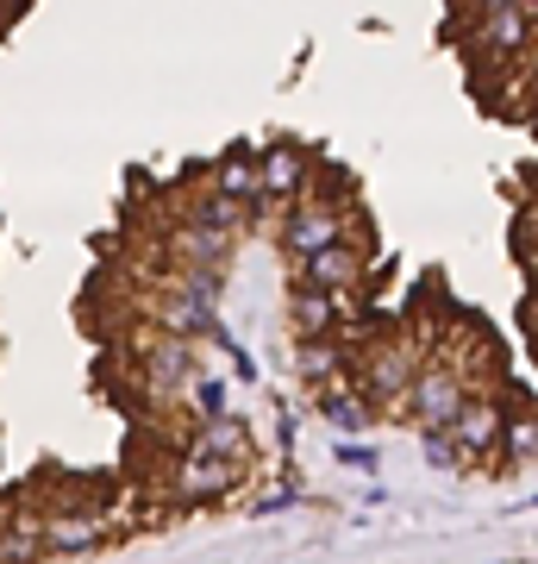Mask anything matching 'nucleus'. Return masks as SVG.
Segmentation results:
<instances>
[{"label": "nucleus", "instance_id": "f257e3e1", "mask_svg": "<svg viewBox=\"0 0 538 564\" xmlns=\"http://www.w3.org/2000/svg\"><path fill=\"white\" fill-rule=\"evenodd\" d=\"M419 370H426V345H419L414 333H388V326H382L363 351H351L344 383L370 402V414H376V408H395V414H400V408H407V395H414Z\"/></svg>", "mask_w": 538, "mask_h": 564}, {"label": "nucleus", "instance_id": "f03ea898", "mask_svg": "<svg viewBox=\"0 0 538 564\" xmlns=\"http://www.w3.org/2000/svg\"><path fill=\"white\" fill-rule=\"evenodd\" d=\"M307 188H314V158H307L300 144H270L257 158V202H251V214H257V220L288 214Z\"/></svg>", "mask_w": 538, "mask_h": 564}, {"label": "nucleus", "instance_id": "7ed1b4c3", "mask_svg": "<svg viewBox=\"0 0 538 564\" xmlns=\"http://www.w3.org/2000/svg\"><path fill=\"white\" fill-rule=\"evenodd\" d=\"M463 402H470V383H463L451 364L426 358V370L414 377V395H407V408H400V414H414L419 433H444V426L458 421Z\"/></svg>", "mask_w": 538, "mask_h": 564}, {"label": "nucleus", "instance_id": "20e7f679", "mask_svg": "<svg viewBox=\"0 0 538 564\" xmlns=\"http://www.w3.org/2000/svg\"><path fill=\"white\" fill-rule=\"evenodd\" d=\"M132 364H139V383H144L151 402H169V395H182V389H195V345H182V339L144 333Z\"/></svg>", "mask_w": 538, "mask_h": 564}, {"label": "nucleus", "instance_id": "39448f33", "mask_svg": "<svg viewBox=\"0 0 538 564\" xmlns=\"http://www.w3.org/2000/svg\"><path fill=\"white\" fill-rule=\"evenodd\" d=\"M370 276V245H326L314 258L295 263V289H319V295H339L351 302Z\"/></svg>", "mask_w": 538, "mask_h": 564}, {"label": "nucleus", "instance_id": "423d86ee", "mask_svg": "<svg viewBox=\"0 0 538 564\" xmlns=\"http://www.w3.org/2000/svg\"><path fill=\"white\" fill-rule=\"evenodd\" d=\"M244 484V464H213V458H195V452H176V470H169V502L176 508H207L232 496Z\"/></svg>", "mask_w": 538, "mask_h": 564}, {"label": "nucleus", "instance_id": "0eeeda50", "mask_svg": "<svg viewBox=\"0 0 538 564\" xmlns=\"http://www.w3.org/2000/svg\"><path fill=\"white\" fill-rule=\"evenodd\" d=\"M444 433H451V445L463 452V464H470V458H495L501 433H507V408H501L495 395H470V402L458 408V421L444 426Z\"/></svg>", "mask_w": 538, "mask_h": 564}, {"label": "nucleus", "instance_id": "6e6552de", "mask_svg": "<svg viewBox=\"0 0 538 564\" xmlns=\"http://www.w3.org/2000/svg\"><path fill=\"white\" fill-rule=\"evenodd\" d=\"M151 333L195 345V339H207V333H220V314H213V302H200V295H188V289L169 282V289H163V302L151 307Z\"/></svg>", "mask_w": 538, "mask_h": 564}, {"label": "nucleus", "instance_id": "1a4fd4ad", "mask_svg": "<svg viewBox=\"0 0 538 564\" xmlns=\"http://www.w3.org/2000/svg\"><path fill=\"white\" fill-rule=\"evenodd\" d=\"M182 452L195 458H213V464H251V433H244L239 414H213V421H195Z\"/></svg>", "mask_w": 538, "mask_h": 564}, {"label": "nucleus", "instance_id": "9d476101", "mask_svg": "<svg viewBox=\"0 0 538 564\" xmlns=\"http://www.w3.org/2000/svg\"><path fill=\"white\" fill-rule=\"evenodd\" d=\"M344 321H351V302H339V295H319V289H295V295H288V326H295V339H339Z\"/></svg>", "mask_w": 538, "mask_h": 564}, {"label": "nucleus", "instance_id": "9b49d317", "mask_svg": "<svg viewBox=\"0 0 538 564\" xmlns=\"http://www.w3.org/2000/svg\"><path fill=\"white\" fill-rule=\"evenodd\" d=\"M107 540V527H100V508H81V514H44L39 527V545L51 558H76V552H95Z\"/></svg>", "mask_w": 538, "mask_h": 564}, {"label": "nucleus", "instance_id": "f8f14e48", "mask_svg": "<svg viewBox=\"0 0 538 564\" xmlns=\"http://www.w3.org/2000/svg\"><path fill=\"white\" fill-rule=\"evenodd\" d=\"M207 188H213L220 202H232V207L251 214V202H257V158H251V151H226V158H213Z\"/></svg>", "mask_w": 538, "mask_h": 564}, {"label": "nucleus", "instance_id": "ddd939ff", "mask_svg": "<svg viewBox=\"0 0 538 564\" xmlns=\"http://www.w3.org/2000/svg\"><path fill=\"white\" fill-rule=\"evenodd\" d=\"M295 370H300L314 389H332V383H344L351 351H344L339 339H300V345H295Z\"/></svg>", "mask_w": 538, "mask_h": 564}, {"label": "nucleus", "instance_id": "4468645a", "mask_svg": "<svg viewBox=\"0 0 538 564\" xmlns=\"http://www.w3.org/2000/svg\"><path fill=\"white\" fill-rule=\"evenodd\" d=\"M319 414H326V426H332V433H344V440H363V433H370V421H376V414H370V402H363L351 383L319 389Z\"/></svg>", "mask_w": 538, "mask_h": 564}, {"label": "nucleus", "instance_id": "2eb2a0df", "mask_svg": "<svg viewBox=\"0 0 538 564\" xmlns=\"http://www.w3.org/2000/svg\"><path fill=\"white\" fill-rule=\"evenodd\" d=\"M244 220H251L244 207L220 202L213 188H195V195L182 202V220H176V226H200V232H232V239H239V232H244Z\"/></svg>", "mask_w": 538, "mask_h": 564}, {"label": "nucleus", "instance_id": "dca6fc26", "mask_svg": "<svg viewBox=\"0 0 538 564\" xmlns=\"http://www.w3.org/2000/svg\"><path fill=\"white\" fill-rule=\"evenodd\" d=\"M501 452L514 464H532L538 458V414L532 408H519L514 421H507V433H501Z\"/></svg>", "mask_w": 538, "mask_h": 564}, {"label": "nucleus", "instance_id": "f3484780", "mask_svg": "<svg viewBox=\"0 0 538 564\" xmlns=\"http://www.w3.org/2000/svg\"><path fill=\"white\" fill-rule=\"evenodd\" d=\"M426 464L432 470H463V452L451 445V433H426Z\"/></svg>", "mask_w": 538, "mask_h": 564}, {"label": "nucleus", "instance_id": "a211bd4d", "mask_svg": "<svg viewBox=\"0 0 538 564\" xmlns=\"http://www.w3.org/2000/svg\"><path fill=\"white\" fill-rule=\"evenodd\" d=\"M195 402H200V421H213V414H226V389L195 377Z\"/></svg>", "mask_w": 538, "mask_h": 564}, {"label": "nucleus", "instance_id": "6ab92c4d", "mask_svg": "<svg viewBox=\"0 0 538 564\" xmlns=\"http://www.w3.org/2000/svg\"><path fill=\"white\" fill-rule=\"evenodd\" d=\"M339 464H351V470H376V452H370L363 440H344L339 445Z\"/></svg>", "mask_w": 538, "mask_h": 564}, {"label": "nucleus", "instance_id": "aec40b11", "mask_svg": "<svg viewBox=\"0 0 538 564\" xmlns=\"http://www.w3.org/2000/svg\"><path fill=\"white\" fill-rule=\"evenodd\" d=\"M282 508H295V489H270V496H257V502H251V514H282Z\"/></svg>", "mask_w": 538, "mask_h": 564}, {"label": "nucleus", "instance_id": "412c9836", "mask_svg": "<svg viewBox=\"0 0 538 564\" xmlns=\"http://www.w3.org/2000/svg\"><path fill=\"white\" fill-rule=\"evenodd\" d=\"M526 263H538V258H526Z\"/></svg>", "mask_w": 538, "mask_h": 564}]
</instances>
